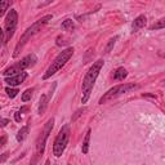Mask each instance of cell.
Masks as SVG:
<instances>
[{"instance_id": "cell-3", "label": "cell", "mask_w": 165, "mask_h": 165, "mask_svg": "<svg viewBox=\"0 0 165 165\" xmlns=\"http://www.w3.org/2000/svg\"><path fill=\"white\" fill-rule=\"evenodd\" d=\"M72 54H74V48L72 47H70V48H67V49H64V51H62L58 56L54 58V61L52 62V64L49 66V68L47 70V72L44 74V76H43V79L44 80H47V79H49L51 76H53L54 74H57L58 71L66 64L68 61H70V58L72 57Z\"/></svg>"}, {"instance_id": "cell-24", "label": "cell", "mask_w": 165, "mask_h": 165, "mask_svg": "<svg viewBox=\"0 0 165 165\" xmlns=\"http://www.w3.org/2000/svg\"><path fill=\"white\" fill-rule=\"evenodd\" d=\"M8 123H9V120H8V119H3V120H2V126L4 128Z\"/></svg>"}, {"instance_id": "cell-19", "label": "cell", "mask_w": 165, "mask_h": 165, "mask_svg": "<svg viewBox=\"0 0 165 165\" xmlns=\"http://www.w3.org/2000/svg\"><path fill=\"white\" fill-rule=\"evenodd\" d=\"M10 4H12V3H10V2H6V0H3V2H0V17L4 16L5 10L9 8Z\"/></svg>"}, {"instance_id": "cell-23", "label": "cell", "mask_w": 165, "mask_h": 165, "mask_svg": "<svg viewBox=\"0 0 165 165\" xmlns=\"http://www.w3.org/2000/svg\"><path fill=\"white\" fill-rule=\"evenodd\" d=\"M5 142H6V135L4 134V135H3V137H2V141H0V146H2V147H3V146L5 145Z\"/></svg>"}, {"instance_id": "cell-25", "label": "cell", "mask_w": 165, "mask_h": 165, "mask_svg": "<svg viewBox=\"0 0 165 165\" xmlns=\"http://www.w3.org/2000/svg\"><path fill=\"white\" fill-rule=\"evenodd\" d=\"M6 156H8V154H6V152H5V154H3V157H2V163H4V161H5Z\"/></svg>"}, {"instance_id": "cell-14", "label": "cell", "mask_w": 165, "mask_h": 165, "mask_svg": "<svg viewBox=\"0 0 165 165\" xmlns=\"http://www.w3.org/2000/svg\"><path fill=\"white\" fill-rule=\"evenodd\" d=\"M89 141H90V129L87 132V134H85V138H84V142H83V148H81L83 154H88V150H89Z\"/></svg>"}, {"instance_id": "cell-11", "label": "cell", "mask_w": 165, "mask_h": 165, "mask_svg": "<svg viewBox=\"0 0 165 165\" xmlns=\"http://www.w3.org/2000/svg\"><path fill=\"white\" fill-rule=\"evenodd\" d=\"M146 23H147L146 16H145V14H141V16H138L137 18L134 19V22H133V25H132V31H133V32L139 31L141 28H143V27L146 26Z\"/></svg>"}, {"instance_id": "cell-2", "label": "cell", "mask_w": 165, "mask_h": 165, "mask_svg": "<svg viewBox=\"0 0 165 165\" xmlns=\"http://www.w3.org/2000/svg\"><path fill=\"white\" fill-rule=\"evenodd\" d=\"M52 19V14H47V16H44L43 18H40L39 21H36L34 25H31L30 27L27 28V30L23 32V35L19 38V41L17 43V45H16V49H14V53H13V57H17L21 52V49H22L25 47L26 43L30 40L35 34H38L40 30H41V27L43 26H45L49 21Z\"/></svg>"}, {"instance_id": "cell-26", "label": "cell", "mask_w": 165, "mask_h": 165, "mask_svg": "<svg viewBox=\"0 0 165 165\" xmlns=\"http://www.w3.org/2000/svg\"><path fill=\"white\" fill-rule=\"evenodd\" d=\"M27 110H28V109H27V107H22V109H21V110H19V112H21V113H22V112H25V111H27Z\"/></svg>"}, {"instance_id": "cell-21", "label": "cell", "mask_w": 165, "mask_h": 165, "mask_svg": "<svg viewBox=\"0 0 165 165\" xmlns=\"http://www.w3.org/2000/svg\"><path fill=\"white\" fill-rule=\"evenodd\" d=\"M84 111H85V109H80V110H77V111L75 112V115L72 116V121H76V119H77V118H80Z\"/></svg>"}, {"instance_id": "cell-20", "label": "cell", "mask_w": 165, "mask_h": 165, "mask_svg": "<svg viewBox=\"0 0 165 165\" xmlns=\"http://www.w3.org/2000/svg\"><path fill=\"white\" fill-rule=\"evenodd\" d=\"M5 92L8 93V96H9L10 98H14V97H16L18 93H19L18 89H14V88H10V87H6V88H5Z\"/></svg>"}, {"instance_id": "cell-16", "label": "cell", "mask_w": 165, "mask_h": 165, "mask_svg": "<svg viewBox=\"0 0 165 165\" xmlns=\"http://www.w3.org/2000/svg\"><path fill=\"white\" fill-rule=\"evenodd\" d=\"M165 27V18H161L159 21H156V22L152 25V26H150V30L154 31V30H160V28H164Z\"/></svg>"}, {"instance_id": "cell-22", "label": "cell", "mask_w": 165, "mask_h": 165, "mask_svg": "<svg viewBox=\"0 0 165 165\" xmlns=\"http://www.w3.org/2000/svg\"><path fill=\"white\" fill-rule=\"evenodd\" d=\"M14 119H16L17 123H19V121H21V112H19V111L14 113Z\"/></svg>"}, {"instance_id": "cell-6", "label": "cell", "mask_w": 165, "mask_h": 165, "mask_svg": "<svg viewBox=\"0 0 165 165\" xmlns=\"http://www.w3.org/2000/svg\"><path fill=\"white\" fill-rule=\"evenodd\" d=\"M138 88H139V85H137V84H120V85H116V87L111 88L110 90H107L105 94L101 97V99H99L98 103L103 105V103L109 102V101H111V99L116 98V97H119L121 94H125V93H129V92L135 90Z\"/></svg>"}, {"instance_id": "cell-5", "label": "cell", "mask_w": 165, "mask_h": 165, "mask_svg": "<svg viewBox=\"0 0 165 165\" xmlns=\"http://www.w3.org/2000/svg\"><path fill=\"white\" fill-rule=\"evenodd\" d=\"M38 62V58H36V56L35 54H28L26 57H23L22 60H21L19 62L17 63H14L13 66L8 67V68H5L3 71V75L5 77H9V76H13V75H17L19 72H23V71L28 67H32L35 63Z\"/></svg>"}, {"instance_id": "cell-15", "label": "cell", "mask_w": 165, "mask_h": 165, "mask_svg": "<svg viewBox=\"0 0 165 165\" xmlns=\"http://www.w3.org/2000/svg\"><path fill=\"white\" fill-rule=\"evenodd\" d=\"M61 27H62L63 31H72L74 28H75L74 21H72V19H66V21H63V23H62Z\"/></svg>"}, {"instance_id": "cell-18", "label": "cell", "mask_w": 165, "mask_h": 165, "mask_svg": "<svg viewBox=\"0 0 165 165\" xmlns=\"http://www.w3.org/2000/svg\"><path fill=\"white\" fill-rule=\"evenodd\" d=\"M32 93H34V88H28V89H26L23 93H22V101L23 102H27V101H30L31 99V97H32Z\"/></svg>"}, {"instance_id": "cell-8", "label": "cell", "mask_w": 165, "mask_h": 165, "mask_svg": "<svg viewBox=\"0 0 165 165\" xmlns=\"http://www.w3.org/2000/svg\"><path fill=\"white\" fill-rule=\"evenodd\" d=\"M53 124H54V119H53V118L49 119L48 123L45 124L44 130H43V133L40 134V137H39L38 141H36V154H35V159L31 161V164L36 163V160L43 155V152H44L45 142H47V139H48V137H49V133H51L52 129H53Z\"/></svg>"}, {"instance_id": "cell-1", "label": "cell", "mask_w": 165, "mask_h": 165, "mask_svg": "<svg viewBox=\"0 0 165 165\" xmlns=\"http://www.w3.org/2000/svg\"><path fill=\"white\" fill-rule=\"evenodd\" d=\"M103 60H98L93 63V66L88 70L87 75L84 76V80H83V98H81V102L83 103H87L88 99L90 97V92L94 87V83L97 80V77L101 72V70L103 67Z\"/></svg>"}, {"instance_id": "cell-7", "label": "cell", "mask_w": 165, "mask_h": 165, "mask_svg": "<svg viewBox=\"0 0 165 165\" xmlns=\"http://www.w3.org/2000/svg\"><path fill=\"white\" fill-rule=\"evenodd\" d=\"M70 125H63L62 129L60 130V133L57 134V137L54 139V143H53V154L60 157L62 156V154L64 152V150H66V146L68 143V139H70Z\"/></svg>"}, {"instance_id": "cell-10", "label": "cell", "mask_w": 165, "mask_h": 165, "mask_svg": "<svg viewBox=\"0 0 165 165\" xmlns=\"http://www.w3.org/2000/svg\"><path fill=\"white\" fill-rule=\"evenodd\" d=\"M27 72H19L17 75H13V76H9V77H5V83L9 85V87H17V85H21L26 79H27Z\"/></svg>"}, {"instance_id": "cell-9", "label": "cell", "mask_w": 165, "mask_h": 165, "mask_svg": "<svg viewBox=\"0 0 165 165\" xmlns=\"http://www.w3.org/2000/svg\"><path fill=\"white\" fill-rule=\"evenodd\" d=\"M56 87H57V84L54 83L53 84V87H52V89L49 90L47 94H44V96H41V98H40V101H39V109H38V112L41 115V113H44V111L47 110V106H48V103H49V101H51V98H52V96H53V93H54V89H56Z\"/></svg>"}, {"instance_id": "cell-12", "label": "cell", "mask_w": 165, "mask_h": 165, "mask_svg": "<svg viewBox=\"0 0 165 165\" xmlns=\"http://www.w3.org/2000/svg\"><path fill=\"white\" fill-rule=\"evenodd\" d=\"M28 129H30V125H26V126H22L18 130V133H17V141L18 142H23L25 139H26V137H27V134H28Z\"/></svg>"}, {"instance_id": "cell-4", "label": "cell", "mask_w": 165, "mask_h": 165, "mask_svg": "<svg viewBox=\"0 0 165 165\" xmlns=\"http://www.w3.org/2000/svg\"><path fill=\"white\" fill-rule=\"evenodd\" d=\"M17 23H18V13L16 9H10L8 12L4 21V28H2V41L3 44H6L8 40L14 35V31L17 28Z\"/></svg>"}, {"instance_id": "cell-13", "label": "cell", "mask_w": 165, "mask_h": 165, "mask_svg": "<svg viewBox=\"0 0 165 165\" xmlns=\"http://www.w3.org/2000/svg\"><path fill=\"white\" fill-rule=\"evenodd\" d=\"M128 75V71L124 67H119L116 71L113 72V79L115 80H124Z\"/></svg>"}, {"instance_id": "cell-17", "label": "cell", "mask_w": 165, "mask_h": 165, "mask_svg": "<svg viewBox=\"0 0 165 165\" xmlns=\"http://www.w3.org/2000/svg\"><path fill=\"white\" fill-rule=\"evenodd\" d=\"M118 39H119V36H113V38H111V39L109 40V43H107V45H106V48H105V53H106V54L110 53V52L112 51V48H113L115 43H116Z\"/></svg>"}]
</instances>
